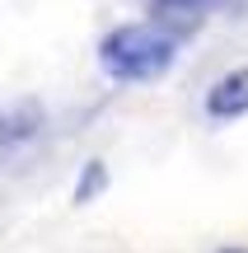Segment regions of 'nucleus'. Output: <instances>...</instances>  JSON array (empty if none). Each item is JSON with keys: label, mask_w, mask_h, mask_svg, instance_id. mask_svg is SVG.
I'll list each match as a JSON object with an SVG mask.
<instances>
[{"label": "nucleus", "mask_w": 248, "mask_h": 253, "mask_svg": "<svg viewBox=\"0 0 248 253\" xmlns=\"http://www.w3.org/2000/svg\"><path fill=\"white\" fill-rule=\"evenodd\" d=\"M174 66V38L145 24H127L103 38V71L112 80H155Z\"/></svg>", "instance_id": "nucleus-1"}, {"label": "nucleus", "mask_w": 248, "mask_h": 253, "mask_svg": "<svg viewBox=\"0 0 248 253\" xmlns=\"http://www.w3.org/2000/svg\"><path fill=\"white\" fill-rule=\"evenodd\" d=\"M206 113H211L215 122H230V118H244V113H248V66H244V71L220 75V80L211 84V94H206Z\"/></svg>", "instance_id": "nucleus-2"}, {"label": "nucleus", "mask_w": 248, "mask_h": 253, "mask_svg": "<svg viewBox=\"0 0 248 253\" xmlns=\"http://www.w3.org/2000/svg\"><path fill=\"white\" fill-rule=\"evenodd\" d=\"M159 5H174V9H192V5H206V0H159Z\"/></svg>", "instance_id": "nucleus-3"}, {"label": "nucleus", "mask_w": 248, "mask_h": 253, "mask_svg": "<svg viewBox=\"0 0 248 253\" xmlns=\"http://www.w3.org/2000/svg\"><path fill=\"white\" fill-rule=\"evenodd\" d=\"M225 253H244V249H225Z\"/></svg>", "instance_id": "nucleus-4"}]
</instances>
